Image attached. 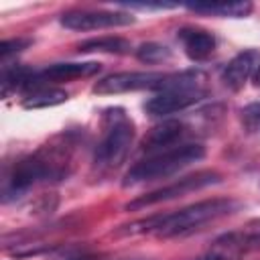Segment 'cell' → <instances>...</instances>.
I'll list each match as a JSON object with an SVG mask.
<instances>
[{
  "mask_svg": "<svg viewBox=\"0 0 260 260\" xmlns=\"http://www.w3.org/2000/svg\"><path fill=\"white\" fill-rule=\"evenodd\" d=\"M238 209V201L234 199H223V197H215V199H205V201H197L193 205H187L183 209L165 213V215H152L148 219H140L134 221L130 225H124V230H120L122 234H154L158 238H177V236H185L191 234L195 230H199L201 225L215 221L223 215H230Z\"/></svg>",
  "mask_w": 260,
  "mask_h": 260,
  "instance_id": "6da1fadb",
  "label": "cell"
},
{
  "mask_svg": "<svg viewBox=\"0 0 260 260\" xmlns=\"http://www.w3.org/2000/svg\"><path fill=\"white\" fill-rule=\"evenodd\" d=\"M203 156H205V148L201 144H181V146H173V148L154 152V154L138 160L134 167H130V171L124 175L122 185L134 187V185H140L146 181L171 177V175L183 171L185 167L201 160Z\"/></svg>",
  "mask_w": 260,
  "mask_h": 260,
  "instance_id": "7a4b0ae2",
  "label": "cell"
},
{
  "mask_svg": "<svg viewBox=\"0 0 260 260\" xmlns=\"http://www.w3.org/2000/svg\"><path fill=\"white\" fill-rule=\"evenodd\" d=\"M134 140V124L122 108H112L104 114V134L98 142L93 165L102 171L116 169L128 154Z\"/></svg>",
  "mask_w": 260,
  "mask_h": 260,
  "instance_id": "3957f363",
  "label": "cell"
},
{
  "mask_svg": "<svg viewBox=\"0 0 260 260\" xmlns=\"http://www.w3.org/2000/svg\"><path fill=\"white\" fill-rule=\"evenodd\" d=\"M61 171L57 162H51L49 156H43V152H37L32 156H26L18 160L10 175L4 181V201H10V197L24 193L39 181H47L49 177H59Z\"/></svg>",
  "mask_w": 260,
  "mask_h": 260,
  "instance_id": "277c9868",
  "label": "cell"
},
{
  "mask_svg": "<svg viewBox=\"0 0 260 260\" xmlns=\"http://www.w3.org/2000/svg\"><path fill=\"white\" fill-rule=\"evenodd\" d=\"M219 173L215 171H197L193 175H187V177H181L177 179L175 183L171 185H165L160 189H154L146 195H140L136 197L134 201L126 203V209L134 211V209H144V207H150V205H156V203H162V201H171V199H177V197H183L187 193H193V191H199V189H205L209 185H215L219 183Z\"/></svg>",
  "mask_w": 260,
  "mask_h": 260,
  "instance_id": "5b68a950",
  "label": "cell"
},
{
  "mask_svg": "<svg viewBox=\"0 0 260 260\" xmlns=\"http://www.w3.org/2000/svg\"><path fill=\"white\" fill-rule=\"evenodd\" d=\"M165 73L156 71H122L102 77L93 85V93L100 95H112V93H126V91H138V89H158L162 83Z\"/></svg>",
  "mask_w": 260,
  "mask_h": 260,
  "instance_id": "8992f818",
  "label": "cell"
},
{
  "mask_svg": "<svg viewBox=\"0 0 260 260\" xmlns=\"http://www.w3.org/2000/svg\"><path fill=\"white\" fill-rule=\"evenodd\" d=\"M134 16L116 10H69L61 14V24L71 30H100L132 24Z\"/></svg>",
  "mask_w": 260,
  "mask_h": 260,
  "instance_id": "52a82bcc",
  "label": "cell"
},
{
  "mask_svg": "<svg viewBox=\"0 0 260 260\" xmlns=\"http://www.w3.org/2000/svg\"><path fill=\"white\" fill-rule=\"evenodd\" d=\"M203 93L205 91H193V89H165V91H158L154 98H150L144 104V110L148 116L162 118L197 104L203 98Z\"/></svg>",
  "mask_w": 260,
  "mask_h": 260,
  "instance_id": "ba28073f",
  "label": "cell"
},
{
  "mask_svg": "<svg viewBox=\"0 0 260 260\" xmlns=\"http://www.w3.org/2000/svg\"><path fill=\"white\" fill-rule=\"evenodd\" d=\"M260 234H240L232 232L213 242V246L199 258V260H236L242 252L258 248Z\"/></svg>",
  "mask_w": 260,
  "mask_h": 260,
  "instance_id": "9c48e42d",
  "label": "cell"
},
{
  "mask_svg": "<svg viewBox=\"0 0 260 260\" xmlns=\"http://www.w3.org/2000/svg\"><path fill=\"white\" fill-rule=\"evenodd\" d=\"M100 71V63L95 61H71V63H53L41 71H35L32 75V85L37 83H47V81H71V79H81V77H91Z\"/></svg>",
  "mask_w": 260,
  "mask_h": 260,
  "instance_id": "30bf717a",
  "label": "cell"
},
{
  "mask_svg": "<svg viewBox=\"0 0 260 260\" xmlns=\"http://www.w3.org/2000/svg\"><path fill=\"white\" fill-rule=\"evenodd\" d=\"M258 61H260V57H258V53L256 51H242V53H238L228 65H225V69H223V83L230 87V89H234V91H238V89H242L244 85H246V81L256 73V69H258Z\"/></svg>",
  "mask_w": 260,
  "mask_h": 260,
  "instance_id": "8fae6325",
  "label": "cell"
},
{
  "mask_svg": "<svg viewBox=\"0 0 260 260\" xmlns=\"http://www.w3.org/2000/svg\"><path fill=\"white\" fill-rule=\"evenodd\" d=\"M185 136V124L179 120H165L148 130V134L142 140V150L160 152L167 148H173L175 142H179Z\"/></svg>",
  "mask_w": 260,
  "mask_h": 260,
  "instance_id": "7c38bea8",
  "label": "cell"
},
{
  "mask_svg": "<svg viewBox=\"0 0 260 260\" xmlns=\"http://www.w3.org/2000/svg\"><path fill=\"white\" fill-rule=\"evenodd\" d=\"M179 41L183 43V49L189 59L193 61H203L215 51V39L211 32L201 30V28H181L179 30Z\"/></svg>",
  "mask_w": 260,
  "mask_h": 260,
  "instance_id": "4fadbf2b",
  "label": "cell"
},
{
  "mask_svg": "<svg viewBox=\"0 0 260 260\" xmlns=\"http://www.w3.org/2000/svg\"><path fill=\"white\" fill-rule=\"evenodd\" d=\"M187 8H191L195 12L232 16V18H242V16H248L252 12L250 2H207V4H187Z\"/></svg>",
  "mask_w": 260,
  "mask_h": 260,
  "instance_id": "5bb4252c",
  "label": "cell"
},
{
  "mask_svg": "<svg viewBox=\"0 0 260 260\" xmlns=\"http://www.w3.org/2000/svg\"><path fill=\"white\" fill-rule=\"evenodd\" d=\"M67 91L63 89H57V87H39V89H32L30 93L24 95L22 100V106L26 110H39V108H51V106H57V104H63L67 102Z\"/></svg>",
  "mask_w": 260,
  "mask_h": 260,
  "instance_id": "9a60e30c",
  "label": "cell"
},
{
  "mask_svg": "<svg viewBox=\"0 0 260 260\" xmlns=\"http://www.w3.org/2000/svg\"><path fill=\"white\" fill-rule=\"evenodd\" d=\"M79 53H128L130 43L122 37H100V39H87L77 45Z\"/></svg>",
  "mask_w": 260,
  "mask_h": 260,
  "instance_id": "2e32d148",
  "label": "cell"
},
{
  "mask_svg": "<svg viewBox=\"0 0 260 260\" xmlns=\"http://www.w3.org/2000/svg\"><path fill=\"white\" fill-rule=\"evenodd\" d=\"M136 57L142 63H162L171 59V49L160 43H142L136 49Z\"/></svg>",
  "mask_w": 260,
  "mask_h": 260,
  "instance_id": "e0dca14e",
  "label": "cell"
},
{
  "mask_svg": "<svg viewBox=\"0 0 260 260\" xmlns=\"http://www.w3.org/2000/svg\"><path fill=\"white\" fill-rule=\"evenodd\" d=\"M242 128L250 136H260V102H252L242 108Z\"/></svg>",
  "mask_w": 260,
  "mask_h": 260,
  "instance_id": "ac0fdd59",
  "label": "cell"
},
{
  "mask_svg": "<svg viewBox=\"0 0 260 260\" xmlns=\"http://www.w3.org/2000/svg\"><path fill=\"white\" fill-rule=\"evenodd\" d=\"M28 45H30L28 39H10V41H4V43L0 45V57H2V61H6V59H8L10 55H14V53L24 51Z\"/></svg>",
  "mask_w": 260,
  "mask_h": 260,
  "instance_id": "d6986e66",
  "label": "cell"
},
{
  "mask_svg": "<svg viewBox=\"0 0 260 260\" xmlns=\"http://www.w3.org/2000/svg\"><path fill=\"white\" fill-rule=\"evenodd\" d=\"M254 81H256V85H260V63H258V69L254 73Z\"/></svg>",
  "mask_w": 260,
  "mask_h": 260,
  "instance_id": "ffe728a7",
  "label": "cell"
}]
</instances>
